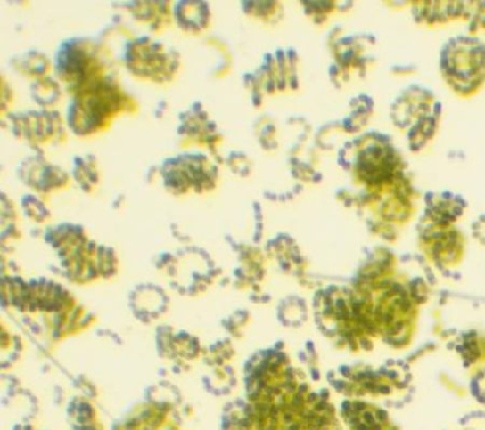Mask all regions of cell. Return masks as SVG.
<instances>
[{"label": "cell", "mask_w": 485, "mask_h": 430, "mask_svg": "<svg viewBox=\"0 0 485 430\" xmlns=\"http://www.w3.org/2000/svg\"><path fill=\"white\" fill-rule=\"evenodd\" d=\"M18 177L26 186L39 193L62 190L69 184V174L59 166L50 165L42 151H36L21 162L17 169Z\"/></svg>", "instance_id": "obj_1"}, {"label": "cell", "mask_w": 485, "mask_h": 430, "mask_svg": "<svg viewBox=\"0 0 485 430\" xmlns=\"http://www.w3.org/2000/svg\"><path fill=\"white\" fill-rule=\"evenodd\" d=\"M172 12L176 23L186 32L199 33L210 24V5L206 2H177Z\"/></svg>", "instance_id": "obj_2"}, {"label": "cell", "mask_w": 485, "mask_h": 430, "mask_svg": "<svg viewBox=\"0 0 485 430\" xmlns=\"http://www.w3.org/2000/svg\"><path fill=\"white\" fill-rule=\"evenodd\" d=\"M71 174L81 190L89 193L99 183L98 160L91 154L76 156Z\"/></svg>", "instance_id": "obj_3"}, {"label": "cell", "mask_w": 485, "mask_h": 430, "mask_svg": "<svg viewBox=\"0 0 485 430\" xmlns=\"http://www.w3.org/2000/svg\"><path fill=\"white\" fill-rule=\"evenodd\" d=\"M11 63L18 72L37 78L47 76L48 69L51 68V62L47 56L36 50L18 54L15 59L11 61Z\"/></svg>", "instance_id": "obj_4"}, {"label": "cell", "mask_w": 485, "mask_h": 430, "mask_svg": "<svg viewBox=\"0 0 485 430\" xmlns=\"http://www.w3.org/2000/svg\"><path fill=\"white\" fill-rule=\"evenodd\" d=\"M30 95L38 105L48 108L57 104L61 98L60 84L50 76L36 78V81L30 85Z\"/></svg>", "instance_id": "obj_5"}, {"label": "cell", "mask_w": 485, "mask_h": 430, "mask_svg": "<svg viewBox=\"0 0 485 430\" xmlns=\"http://www.w3.org/2000/svg\"><path fill=\"white\" fill-rule=\"evenodd\" d=\"M21 205H22L24 215L35 223H45V221L51 219L50 210L37 196L24 195L21 199Z\"/></svg>", "instance_id": "obj_6"}, {"label": "cell", "mask_w": 485, "mask_h": 430, "mask_svg": "<svg viewBox=\"0 0 485 430\" xmlns=\"http://www.w3.org/2000/svg\"><path fill=\"white\" fill-rule=\"evenodd\" d=\"M167 102L165 101V100H163V101H160L159 106H157L156 113H154L156 114V118L162 117V115L165 114Z\"/></svg>", "instance_id": "obj_7"}, {"label": "cell", "mask_w": 485, "mask_h": 430, "mask_svg": "<svg viewBox=\"0 0 485 430\" xmlns=\"http://www.w3.org/2000/svg\"><path fill=\"white\" fill-rule=\"evenodd\" d=\"M390 392H392V390H390V387L388 385H383V384H382V385L378 386V393H386V395H388Z\"/></svg>", "instance_id": "obj_8"}, {"label": "cell", "mask_w": 485, "mask_h": 430, "mask_svg": "<svg viewBox=\"0 0 485 430\" xmlns=\"http://www.w3.org/2000/svg\"><path fill=\"white\" fill-rule=\"evenodd\" d=\"M359 344H360V346L366 348V350H371L373 346L372 342L369 340H366V338H363V340H360Z\"/></svg>", "instance_id": "obj_9"}, {"label": "cell", "mask_w": 485, "mask_h": 430, "mask_svg": "<svg viewBox=\"0 0 485 430\" xmlns=\"http://www.w3.org/2000/svg\"><path fill=\"white\" fill-rule=\"evenodd\" d=\"M318 402V396L316 393H310L308 398V402H310V404H316Z\"/></svg>", "instance_id": "obj_10"}, {"label": "cell", "mask_w": 485, "mask_h": 430, "mask_svg": "<svg viewBox=\"0 0 485 430\" xmlns=\"http://www.w3.org/2000/svg\"><path fill=\"white\" fill-rule=\"evenodd\" d=\"M290 430H301V426H300V424L293 423L292 426H290Z\"/></svg>", "instance_id": "obj_11"}]
</instances>
